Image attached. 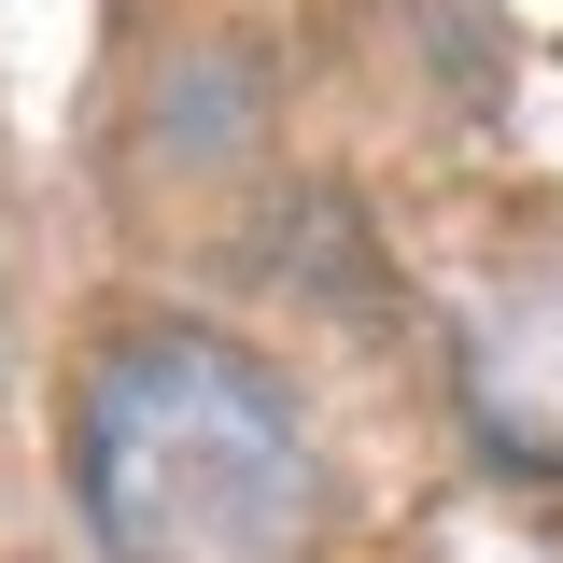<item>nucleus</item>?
Returning a JSON list of instances; mask_svg holds the SVG:
<instances>
[{"label": "nucleus", "instance_id": "obj_1", "mask_svg": "<svg viewBox=\"0 0 563 563\" xmlns=\"http://www.w3.org/2000/svg\"><path fill=\"white\" fill-rule=\"evenodd\" d=\"M70 479L113 563H310L324 536L296 395L211 324H141L85 366Z\"/></svg>", "mask_w": 563, "mask_h": 563}, {"label": "nucleus", "instance_id": "obj_2", "mask_svg": "<svg viewBox=\"0 0 563 563\" xmlns=\"http://www.w3.org/2000/svg\"><path fill=\"white\" fill-rule=\"evenodd\" d=\"M465 409L507 465L563 479V240L493 268V296L465 310Z\"/></svg>", "mask_w": 563, "mask_h": 563}]
</instances>
